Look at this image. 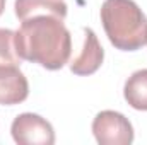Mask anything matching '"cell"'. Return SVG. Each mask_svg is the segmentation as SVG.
Wrapping results in <instances>:
<instances>
[{
    "instance_id": "obj_10",
    "label": "cell",
    "mask_w": 147,
    "mask_h": 145,
    "mask_svg": "<svg viewBox=\"0 0 147 145\" xmlns=\"http://www.w3.org/2000/svg\"><path fill=\"white\" fill-rule=\"evenodd\" d=\"M3 9H5V0H0V15L3 14Z\"/></svg>"
},
{
    "instance_id": "obj_1",
    "label": "cell",
    "mask_w": 147,
    "mask_h": 145,
    "mask_svg": "<svg viewBox=\"0 0 147 145\" xmlns=\"http://www.w3.org/2000/svg\"><path fill=\"white\" fill-rule=\"evenodd\" d=\"M16 48L22 60L48 70H60L69 63L72 36L63 19L55 15H34L24 19L16 31Z\"/></svg>"
},
{
    "instance_id": "obj_7",
    "label": "cell",
    "mask_w": 147,
    "mask_h": 145,
    "mask_svg": "<svg viewBox=\"0 0 147 145\" xmlns=\"http://www.w3.org/2000/svg\"><path fill=\"white\" fill-rule=\"evenodd\" d=\"M16 15L24 21L34 15H55L67 17V3L63 0H16Z\"/></svg>"
},
{
    "instance_id": "obj_5",
    "label": "cell",
    "mask_w": 147,
    "mask_h": 145,
    "mask_svg": "<svg viewBox=\"0 0 147 145\" xmlns=\"http://www.w3.org/2000/svg\"><path fill=\"white\" fill-rule=\"evenodd\" d=\"M84 44L80 53L70 62V70L75 75H91L94 73L105 60L103 46L91 28H84Z\"/></svg>"
},
{
    "instance_id": "obj_3",
    "label": "cell",
    "mask_w": 147,
    "mask_h": 145,
    "mask_svg": "<svg viewBox=\"0 0 147 145\" xmlns=\"http://www.w3.org/2000/svg\"><path fill=\"white\" fill-rule=\"evenodd\" d=\"M92 133L101 145H130L134 142V126L127 116L118 111H101L92 121Z\"/></svg>"
},
{
    "instance_id": "obj_4",
    "label": "cell",
    "mask_w": 147,
    "mask_h": 145,
    "mask_svg": "<svg viewBox=\"0 0 147 145\" xmlns=\"http://www.w3.org/2000/svg\"><path fill=\"white\" fill-rule=\"evenodd\" d=\"M14 142L19 145H53L55 132L53 126L34 113L19 114L10 126Z\"/></svg>"
},
{
    "instance_id": "obj_8",
    "label": "cell",
    "mask_w": 147,
    "mask_h": 145,
    "mask_svg": "<svg viewBox=\"0 0 147 145\" xmlns=\"http://www.w3.org/2000/svg\"><path fill=\"white\" fill-rule=\"evenodd\" d=\"M123 96L128 106L137 111H147V68L137 70L127 79Z\"/></svg>"
},
{
    "instance_id": "obj_2",
    "label": "cell",
    "mask_w": 147,
    "mask_h": 145,
    "mask_svg": "<svg viewBox=\"0 0 147 145\" xmlns=\"http://www.w3.org/2000/svg\"><path fill=\"white\" fill-rule=\"evenodd\" d=\"M101 22L110 43L121 51L147 44V17L134 0H105Z\"/></svg>"
},
{
    "instance_id": "obj_9",
    "label": "cell",
    "mask_w": 147,
    "mask_h": 145,
    "mask_svg": "<svg viewBox=\"0 0 147 145\" xmlns=\"http://www.w3.org/2000/svg\"><path fill=\"white\" fill-rule=\"evenodd\" d=\"M21 60L16 48V33L0 28V67H19Z\"/></svg>"
},
{
    "instance_id": "obj_6",
    "label": "cell",
    "mask_w": 147,
    "mask_h": 145,
    "mask_svg": "<svg viewBox=\"0 0 147 145\" xmlns=\"http://www.w3.org/2000/svg\"><path fill=\"white\" fill-rule=\"evenodd\" d=\"M29 84L19 67H0V104L14 106L28 99Z\"/></svg>"
}]
</instances>
